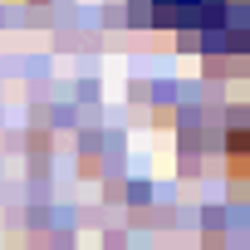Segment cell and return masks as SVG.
Segmentation results:
<instances>
[{"instance_id": "cell-1", "label": "cell", "mask_w": 250, "mask_h": 250, "mask_svg": "<svg viewBox=\"0 0 250 250\" xmlns=\"http://www.w3.org/2000/svg\"><path fill=\"white\" fill-rule=\"evenodd\" d=\"M230 177L245 182V191H250V108H245V123L230 133Z\"/></svg>"}]
</instances>
